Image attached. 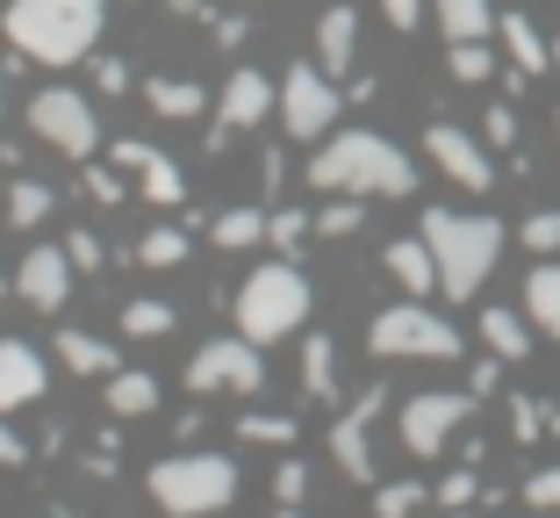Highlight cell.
<instances>
[{
	"label": "cell",
	"mask_w": 560,
	"mask_h": 518,
	"mask_svg": "<svg viewBox=\"0 0 560 518\" xmlns=\"http://www.w3.org/2000/svg\"><path fill=\"white\" fill-rule=\"evenodd\" d=\"M22 453H30V447H22V439L0 425V469H22Z\"/></svg>",
	"instance_id": "cell-46"
},
{
	"label": "cell",
	"mask_w": 560,
	"mask_h": 518,
	"mask_svg": "<svg viewBox=\"0 0 560 518\" xmlns=\"http://www.w3.org/2000/svg\"><path fill=\"white\" fill-rule=\"evenodd\" d=\"M15 296L30 302V310H58V302L72 296V260H66V245H36L30 260H22V274H15Z\"/></svg>",
	"instance_id": "cell-13"
},
{
	"label": "cell",
	"mask_w": 560,
	"mask_h": 518,
	"mask_svg": "<svg viewBox=\"0 0 560 518\" xmlns=\"http://www.w3.org/2000/svg\"><path fill=\"white\" fill-rule=\"evenodd\" d=\"M445 518H460V511H445Z\"/></svg>",
	"instance_id": "cell-51"
},
{
	"label": "cell",
	"mask_w": 560,
	"mask_h": 518,
	"mask_svg": "<svg viewBox=\"0 0 560 518\" xmlns=\"http://www.w3.org/2000/svg\"><path fill=\"white\" fill-rule=\"evenodd\" d=\"M525 318L539 324L546 338H560V260H539L525 274Z\"/></svg>",
	"instance_id": "cell-16"
},
{
	"label": "cell",
	"mask_w": 560,
	"mask_h": 518,
	"mask_svg": "<svg viewBox=\"0 0 560 518\" xmlns=\"http://www.w3.org/2000/svg\"><path fill=\"white\" fill-rule=\"evenodd\" d=\"M431 8H439L445 44H481V36L495 30V8H489V0H431Z\"/></svg>",
	"instance_id": "cell-18"
},
{
	"label": "cell",
	"mask_w": 560,
	"mask_h": 518,
	"mask_svg": "<svg viewBox=\"0 0 560 518\" xmlns=\"http://www.w3.org/2000/svg\"><path fill=\"white\" fill-rule=\"evenodd\" d=\"M467 411H475V403L453 396V389H424V396H410V403H402V447H410V453H439L445 439L467 425Z\"/></svg>",
	"instance_id": "cell-10"
},
{
	"label": "cell",
	"mask_w": 560,
	"mask_h": 518,
	"mask_svg": "<svg viewBox=\"0 0 560 518\" xmlns=\"http://www.w3.org/2000/svg\"><path fill=\"white\" fill-rule=\"evenodd\" d=\"M44 217H50V187L44 181H15L8 187V223H15V231H36Z\"/></svg>",
	"instance_id": "cell-27"
},
{
	"label": "cell",
	"mask_w": 560,
	"mask_h": 518,
	"mask_svg": "<svg viewBox=\"0 0 560 518\" xmlns=\"http://www.w3.org/2000/svg\"><path fill=\"white\" fill-rule=\"evenodd\" d=\"M517 238H525L539 260H553V252H560V209H539V217H525V231H517Z\"/></svg>",
	"instance_id": "cell-34"
},
{
	"label": "cell",
	"mask_w": 560,
	"mask_h": 518,
	"mask_svg": "<svg viewBox=\"0 0 560 518\" xmlns=\"http://www.w3.org/2000/svg\"><path fill=\"white\" fill-rule=\"evenodd\" d=\"M553 58H560V36H553Z\"/></svg>",
	"instance_id": "cell-50"
},
{
	"label": "cell",
	"mask_w": 560,
	"mask_h": 518,
	"mask_svg": "<svg viewBox=\"0 0 560 518\" xmlns=\"http://www.w3.org/2000/svg\"><path fill=\"white\" fill-rule=\"evenodd\" d=\"M352 50H360V22H352V8L338 0V8H324V22H316V58L346 72V66H352Z\"/></svg>",
	"instance_id": "cell-17"
},
{
	"label": "cell",
	"mask_w": 560,
	"mask_h": 518,
	"mask_svg": "<svg viewBox=\"0 0 560 518\" xmlns=\"http://www.w3.org/2000/svg\"><path fill=\"white\" fill-rule=\"evenodd\" d=\"M495 36H503V50H511V66L525 72V80H532V72H546V66H553V50H546V36L532 30L525 15H503V22H495Z\"/></svg>",
	"instance_id": "cell-20"
},
{
	"label": "cell",
	"mask_w": 560,
	"mask_h": 518,
	"mask_svg": "<svg viewBox=\"0 0 560 518\" xmlns=\"http://www.w3.org/2000/svg\"><path fill=\"white\" fill-rule=\"evenodd\" d=\"M310 231H316V217H302V209H280V217H266V238H273L280 252H288V245H302Z\"/></svg>",
	"instance_id": "cell-36"
},
{
	"label": "cell",
	"mask_w": 560,
	"mask_h": 518,
	"mask_svg": "<svg viewBox=\"0 0 560 518\" xmlns=\"http://www.w3.org/2000/svg\"><path fill=\"white\" fill-rule=\"evenodd\" d=\"M388 274H396L410 296H431V288H439V267H431V245H424V238H402V245H388Z\"/></svg>",
	"instance_id": "cell-21"
},
{
	"label": "cell",
	"mask_w": 560,
	"mask_h": 518,
	"mask_svg": "<svg viewBox=\"0 0 560 518\" xmlns=\"http://www.w3.org/2000/svg\"><path fill=\"white\" fill-rule=\"evenodd\" d=\"M66 260H72V274H94L101 267V238L94 231H66Z\"/></svg>",
	"instance_id": "cell-38"
},
{
	"label": "cell",
	"mask_w": 560,
	"mask_h": 518,
	"mask_svg": "<svg viewBox=\"0 0 560 518\" xmlns=\"http://www.w3.org/2000/svg\"><path fill=\"white\" fill-rule=\"evenodd\" d=\"M302 490H310V469H302V461H273V497L302 504Z\"/></svg>",
	"instance_id": "cell-37"
},
{
	"label": "cell",
	"mask_w": 560,
	"mask_h": 518,
	"mask_svg": "<svg viewBox=\"0 0 560 518\" xmlns=\"http://www.w3.org/2000/svg\"><path fill=\"white\" fill-rule=\"evenodd\" d=\"M144 101H151V116H165V123H187V116H209V94H201L195 80H151L144 87Z\"/></svg>",
	"instance_id": "cell-19"
},
{
	"label": "cell",
	"mask_w": 560,
	"mask_h": 518,
	"mask_svg": "<svg viewBox=\"0 0 560 518\" xmlns=\"http://www.w3.org/2000/svg\"><path fill=\"white\" fill-rule=\"evenodd\" d=\"M280 518H302V511H295V504H280Z\"/></svg>",
	"instance_id": "cell-48"
},
{
	"label": "cell",
	"mask_w": 560,
	"mask_h": 518,
	"mask_svg": "<svg viewBox=\"0 0 560 518\" xmlns=\"http://www.w3.org/2000/svg\"><path fill=\"white\" fill-rule=\"evenodd\" d=\"M0 296H8V274H0Z\"/></svg>",
	"instance_id": "cell-49"
},
{
	"label": "cell",
	"mask_w": 560,
	"mask_h": 518,
	"mask_svg": "<svg viewBox=\"0 0 560 518\" xmlns=\"http://www.w3.org/2000/svg\"><path fill=\"white\" fill-rule=\"evenodd\" d=\"M424 497H431L424 483H381L374 490V518H410V511H424Z\"/></svg>",
	"instance_id": "cell-31"
},
{
	"label": "cell",
	"mask_w": 560,
	"mask_h": 518,
	"mask_svg": "<svg viewBox=\"0 0 560 518\" xmlns=\"http://www.w3.org/2000/svg\"><path fill=\"white\" fill-rule=\"evenodd\" d=\"M137 260H144V267H180V260H187V238L180 231H144Z\"/></svg>",
	"instance_id": "cell-33"
},
{
	"label": "cell",
	"mask_w": 560,
	"mask_h": 518,
	"mask_svg": "<svg viewBox=\"0 0 560 518\" xmlns=\"http://www.w3.org/2000/svg\"><path fill=\"white\" fill-rule=\"evenodd\" d=\"M338 116H346V101L324 80V66H288V80H280V130L302 137V145H324L338 130Z\"/></svg>",
	"instance_id": "cell-7"
},
{
	"label": "cell",
	"mask_w": 560,
	"mask_h": 518,
	"mask_svg": "<svg viewBox=\"0 0 560 518\" xmlns=\"http://www.w3.org/2000/svg\"><path fill=\"white\" fill-rule=\"evenodd\" d=\"M424 151H431V166H439L445 181H460L467 195H481V187H495V166H489V151H481L475 137L460 130V123H431V130H424Z\"/></svg>",
	"instance_id": "cell-11"
},
{
	"label": "cell",
	"mask_w": 560,
	"mask_h": 518,
	"mask_svg": "<svg viewBox=\"0 0 560 518\" xmlns=\"http://www.w3.org/2000/svg\"><path fill=\"white\" fill-rule=\"evenodd\" d=\"M187 389H201V396H215V389H231V396H259V389H266L259 346H252L245 332H237V338H209V346L187 360Z\"/></svg>",
	"instance_id": "cell-9"
},
{
	"label": "cell",
	"mask_w": 560,
	"mask_h": 518,
	"mask_svg": "<svg viewBox=\"0 0 560 518\" xmlns=\"http://www.w3.org/2000/svg\"><path fill=\"white\" fill-rule=\"evenodd\" d=\"M302 181H316L324 195H360L366 202V195H410L417 166H410L402 145H388V137H374V130H338V137L316 145Z\"/></svg>",
	"instance_id": "cell-2"
},
{
	"label": "cell",
	"mask_w": 560,
	"mask_h": 518,
	"mask_svg": "<svg viewBox=\"0 0 560 518\" xmlns=\"http://www.w3.org/2000/svg\"><path fill=\"white\" fill-rule=\"evenodd\" d=\"M86 195H94V202H108V209H116V202H122V181H116V173H108V166H101V173H86Z\"/></svg>",
	"instance_id": "cell-44"
},
{
	"label": "cell",
	"mask_w": 560,
	"mask_h": 518,
	"mask_svg": "<svg viewBox=\"0 0 560 518\" xmlns=\"http://www.w3.org/2000/svg\"><path fill=\"white\" fill-rule=\"evenodd\" d=\"M381 15H388V30H417L424 22V0H381Z\"/></svg>",
	"instance_id": "cell-42"
},
{
	"label": "cell",
	"mask_w": 560,
	"mask_h": 518,
	"mask_svg": "<svg viewBox=\"0 0 560 518\" xmlns=\"http://www.w3.org/2000/svg\"><path fill=\"white\" fill-rule=\"evenodd\" d=\"M137 166H144V195L151 202H165V209H173V202L187 195V181H180V166H173V159H151V151H144Z\"/></svg>",
	"instance_id": "cell-30"
},
{
	"label": "cell",
	"mask_w": 560,
	"mask_h": 518,
	"mask_svg": "<svg viewBox=\"0 0 560 518\" xmlns=\"http://www.w3.org/2000/svg\"><path fill=\"white\" fill-rule=\"evenodd\" d=\"M209 238H215L223 252H245V245H259V238H266V217H259V209H223Z\"/></svg>",
	"instance_id": "cell-26"
},
{
	"label": "cell",
	"mask_w": 560,
	"mask_h": 518,
	"mask_svg": "<svg viewBox=\"0 0 560 518\" xmlns=\"http://www.w3.org/2000/svg\"><path fill=\"white\" fill-rule=\"evenodd\" d=\"M481 338H489L495 360H525V353H532L525 318H511V310H481Z\"/></svg>",
	"instance_id": "cell-25"
},
{
	"label": "cell",
	"mask_w": 560,
	"mask_h": 518,
	"mask_svg": "<svg viewBox=\"0 0 560 518\" xmlns=\"http://www.w3.org/2000/svg\"><path fill=\"white\" fill-rule=\"evenodd\" d=\"M94 80H101V94H122V87H130V66H122V58H94Z\"/></svg>",
	"instance_id": "cell-43"
},
{
	"label": "cell",
	"mask_w": 560,
	"mask_h": 518,
	"mask_svg": "<svg viewBox=\"0 0 560 518\" xmlns=\"http://www.w3.org/2000/svg\"><path fill=\"white\" fill-rule=\"evenodd\" d=\"M539 518H546V511H539Z\"/></svg>",
	"instance_id": "cell-52"
},
{
	"label": "cell",
	"mask_w": 560,
	"mask_h": 518,
	"mask_svg": "<svg viewBox=\"0 0 560 518\" xmlns=\"http://www.w3.org/2000/svg\"><path fill=\"white\" fill-rule=\"evenodd\" d=\"M58 360L72 375H116V346H101L94 332H58Z\"/></svg>",
	"instance_id": "cell-23"
},
{
	"label": "cell",
	"mask_w": 560,
	"mask_h": 518,
	"mask_svg": "<svg viewBox=\"0 0 560 518\" xmlns=\"http://www.w3.org/2000/svg\"><path fill=\"white\" fill-rule=\"evenodd\" d=\"M489 145H517V116L511 108H489Z\"/></svg>",
	"instance_id": "cell-45"
},
{
	"label": "cell",
	"mask_w": 560,
	"mask_h": 518,
	"mask_svg": "<svg viewBox=\"0 0 560 518\" xmlns=\"http://www.w3.org/2000/svg\"><path fill=\"white\" fill-rule=\"evenodd\" d=\"M44 396V360H36L30 338H0V411Z\"/></svg>",
	"instance_id": "cell-14"
},
{
	"label": "cell",
	"mask_w": 560,
	"mask_h": 518,
	"mask_svg": "<svg viewBox=\"0 0 560 518\" xmlns=\"http://www.w3.org/2000/svg\"><path fill=\"white\" fill-rule=\"evenodd\" d=\"M173 324H180V318H173V302H159V296H144V302L122 310V332H130V338H165Z\"/></svg>",
	"instance_id": "cell-28"
},
{
	"label": "cell",
	"mask_w": 560,
	"mask_h": 518,
	"mask_svg": "<svg viewBox=\"0 0 560 518\" xmlns=\"http://www.w3.org/2000/svg\"><path fill=\"white\" fill-rule=\"evenodd\" d=\"M525 497H532V511H560V469H539L525 483Z\"/></svg>",
	"instance_id": "cell-41"
},
{
	"label": "cell",
	"mask_w": 560,
	"mask_h": 518,
	"mask_svg": "<svg viewBox=\"0 0 560 518\" xmlns=\"http://www.w3.org/2000/svg\"><path fill=\"white\" fill-rule=\"evenodd\" d=\"M302 324H310V281H302V267H288V260L252 267L245 288H237V332L252 346H273V338L302 332Z\"/></svg>",
	"instance_id": "cell-4"
},
{
	"label": "cell",
	"mask_w": 560,
	"mask_h": 518,
	"mask_svg": "<svg viewBox=\"0 0 560 518\" xmlns=\"http://www.w3.org/2000/svg\"><path fill=\"white\" fill-rule=\"evenodd\" d=\"M151 403H159V382H151V375H137V368L108 375V411H116V418H144Z\"/></svg>",
	"instance_id": "cell-24"
},
{
	"label": "cell",
	"mask_w": 560,
	"mask_h": 518,
	"mask_svg": "<svg viewBox=\"0 0 560 518\" xmlns=\"http://www.w3.org/2000/svg\"><path fill=\"white\" fill-rule=\"evenodd\" d=\"M445 66H453V80H489L495 72V58H489V36H481V44H445Z\"/></svg>",
	"instance_id": "cell-32"
},
{
	"label": "cell",
	"mask_w": 560,
	"mask_h": 518,
	"mask_svg": "<svg viewBox=\"0 0 560 518\" xmlns=\"http://www.w3.org/2000/svg\"><path fill=\"white\" fill-rule=\"evenodd\" d=\"M30 130L44 137L50 151H66V159H94V145H101L94 101L72 94V87H44V94L30 101Z\"/></svg>",
	"instance_id": "cell-8"
},
{
	"label": "cell",
	"mask_w": 560,
	"mask_h": 518,
	"mask_svg": "<svg viewBox=\"0 0 560 518\" xmlns=\"http://www.w3.org/2000/svg\"><path fill=\"white\" fill-rule=\"evenodd\" d=\"M511 425H517V439H539V433H546L539 396H511Z\"/></svg>",
	"instance_id": "cell-40"
},
{
	"label": "cell",
	"mask_w": 560,
	"mask_h": 518,
	"mask_svg": "<svg viewBox=\"0 0 560 518\" xmlns=\"http://www.w3.org/2000/svg\"><path fill=\"white\" fill-rule=\"evenodd\" d=\"M302 389L316 403H338V338H310L302 346Z\"/></svg>",
	"instance_id": "cell-22"
},
{
	"label": "cell",
	"mask_w": 560,
	"mask_h": 518,
	"mask_svg": "<svg viewBox=\"0 0 560 518\" xmlns=\"http://www.w3.org/2000/svg\"><path fill=\"white\" fill-rule=\"evenodd\" d=\"M366 346L381 360H460V332L445 318H431L424 302H396V310H381Z\"/></svg>",
	"instance_id": "cell-6"
},
{
	"label": "cell",
	"mask_w": 560,
	"mask_h": 518,
	"mask_svg": "<svg viewBox=\"0 0 560 518\" xmlns=\"http://www.w3.org/2000/svg\"><path fill=\"white\" fill-rule=\"evenodd\" d=\"M237 433H245V439H259V447H280V453H288L302 425H295V418H273V411H245V418H237Z\"/></svg>",
	"instance_id": "cell-29"
},
{
	"label": "cell",
	"mask_w": 560,
	"mask_h": 518,
	"mask_svg": "<svg viewBox=\"0 0 560 518\" xmlns=\"http://www.w3.org/2000/svg\"><path fill=\"white\" fill-rule=\"evenodd\" d=\"M381 403H388V396H381V389H366V396L352 403L346 418L330 425V461H338L352 483H374V447H366V425L381 418Z\"/></svg>",
	"instance_id": "cell-12"
},
{
	"label": "cell",
	"mask_w": 560,
	"mask_h": 518,
	"mask_svg": "<svg viewBox=\"0 0 560 518\" xmlns=\"http://www.w3.org/2000/svg\"><path fill=\"white\" fill-rule=\"evenodd\" d=\"M101 22H108V0H8L0 30L30 66H80L94 58Z\"/></svg>",
	"instance_id": "cell-1"
},
{
	"label": "cell",
	"mask_w": 560,
	"mask_h": 518,
	"mask_svg": "<svg viewBox=\"0 0 560 518\" xmlns=\"http://www.w3.org/2000/svg\"><path fill=\"white\" fill-rule=\"evenodd\" d=\"M431 497H439L445 511H467V504H475V475H467V469H453L439 490H431Z\"/></svg>",
	"instance_id": "cell-39"
},
{
	"label": "cell",
	"mask_w": 560,
	"mask_h": 518,
	"mask_svg": "<svg viewBox=\"0 0 560 518\" xmlns=\"http://www.w3.org/2000/svg\"><path fill=\"white\" fill-rule=\"evenodd\" d=\"M417 238L431 245V267H439V288L453 302L475 296L489 281V267L503 260V223L481 217V209H424Z\"/></svg>",
	"instance_id": "cell-3"
},
{
	"label": "cell",
	"mask_w": 560,
	"mask_h": 518,
	"mask_svg": "<svg viewBox=\"0 0 560 518\" xmlns=\"http://www.w3.org/2000/svg\"><path fill=\"white\" fill-rule=\"evenodd\" d=\"M360 223H366L360 195H346V202H330L324 217H316V231H324V238H352V231H360Z\"/></svg>",
	"instance_id": "cell-35"
},
{
	"label": "cell",
	"mask_w": 560,
	"mask_h": 518,
	"mask_svg": "<svg viewBox=\"0 0 560 518\" xmlns=\"http://www.w3.org/2000/svg\"><path fill=\"white\" fill-rule=\"evenodd\" d=\"M165 8H173V15H201V8H209V0H165Z\"/></svg>",
	"instance_id": "cell-47"
},
{
	"label": "cell",
	"mask_w": 560,
	"mask_h": 518,
	"mask_svg": "<svg viewBox=\"0 0 560 518\" xmlns=\"http://www.w3.org/2000/svg\"><path fill=\"white\" fill-rule=\"evenodd\" d=\"M273 108V80L266 72H231V87H223V130H252V123Z\"/></svg>",
	"instance_id": "cell-15"
},
{
	"label": "cell",
	"mask_w": 560,
	"mask_h": 518,
	"mask_svg": "<svg viewBox=\"0 0 560 518\" xmlns=\"http://www.w3.org/2000/svg\"><path fill=\"white\" fill-rule=\"evenodd\" d=\"M151 497L173 518H209L237 497V461H223V453H173V461L151 469Z\"/></svg>",
	"instance_id": "cell-5"
}]
</instances>
